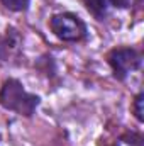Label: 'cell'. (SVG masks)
<instances>
[{
    "label": "cell",
    "mask_w": 144,
    "mask_h": 146,
    "mask_svg": "<svg viewBox=\"0 0 144 146\" xmlns=\"http://www.w3.org/2000/svg\"><path fill=\"white\" fill-rule=\"evenodd\" d=\"M0 104L7 110H14L20 115H32L39 106V97L27 94L20 82L7 80L0 90Z\"/></svg>",
    "instance_id": "6da1fadb"
},
{
    "label": "cell",
    "mask_w": 144,
    "mask_h": 146,
    "mask_svg": "<svg viewBox=\"0 0 144 146\" xmlns=\"http://www.w3.org/2000/svg\"><path fill=\"white\" fill-rule=\"evenodd\" d=\"M51 29L63 41H80L87 34V27L80 17L73 14H59L51 19Z\"/></svg>",
    "instance_id": "7a4b0ae2"
},
{
    "label": "cell",
    "mask_w": 144,
    "mask_h": 146,
    "mask_svg": "<svg viewBox=\"0 0 144 146\" xmlns=\"http://www.w3.org/2000/svg\"><path fill=\"white\" fill-rule=\"evenodd\" d=\"M108 63L114 70V75L120 80H124L127 75L141 66V54L129 48L114 49L108 54Z\"/></svg>",
    "instance_id": "3957f363"
},
{
    "label": "cell",
    "mask_w": 144,
    "mask_h": 146,
    "mask_svg": "<svg viewBox=\"0 0 144 146\" xmlns=\"http://www.w3.org/2000/svg\"><path fill=\"white\" fill-rule=\"evenodd\" d=\"M87 9L95 15V17H104L107 10V0H85Z\"/></svg>",
    "instance_id": "277c9868"
},
{
    "label": "cell",
    "mask_w": 144,
    "mask_h": 146,
    "mask_svg": "<svg viewBox=\"0 0 144 146\" xmlns=\"http://www.w3.org/2000/svg\"><path fill=\"white\" fill-rule=\"evenodd\" d=\"M5 3V7H9L10 10H26L29 7V2L31 0H2Z\"/></svg>",
    "instance_id": "5b68a950"
},
{
    "label": "cell",
    "mask_w": 144,
    "mask_h": 146,
    "mask_svg": "<svg viewBox=\"0 0 144 146\" xmlns=\"http://www.w3.org/2000/svg\"><path fill=\"white\" fill-rule=\"evenodd\" d=\"M134 112H136V117H137V121H144V95L143 94H139L137 97H136V100H134Z\"/></svg>",
    "instance_id": "8992f818"
},
{
    "label": "cell",
    "mask_w": 144,
    "mask_h": 146,
    "mask_svg": "<svg viewBox=\"0 0 144 146\" xmlns=\"http://www.w3.org/2000/svg\"><path fill=\"white\" fill-rule=\"evenodd\" d=\"M115 7H127V3H129V0H110Z\"/></svg>",
    "instance_id": "52a82bcc"
}]
</instances>
